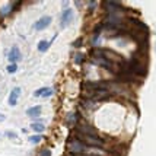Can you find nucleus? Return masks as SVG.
Instances as JSON below:
<instances>
[{
	"label": "nucleus",
	"mask_w": 156,
	"mask_h": 156,
	"mask_svg": "<svg viewBox=\"0 0 156 156\" xmlns=\"http://www.w3.org/2000/svg\"><path fill=\"white\" fill-rule=\"evenodd\" d=\"M82 143L86 146V144H89V146H94V147H102V144H104V142H102L99 137L96 136H85V134H82Z\"/></svg>",
	"instance_id": "1"
},
{
	"label": "nucleus",
	"mask_w": 156,
	"mask_h": 156,
	"mask_svg": "<svg viewBox=\"0 0 156 156\" xmlns=\"http://www.w3.org/2000/svg\"><path fill=\"white\" fill-rule=\"evenodd\" d=\"M69 147V152H72V153H76V155H80L85 152L86 149V146L80 142V140H72V142L67 144Z\"/></svg>",
	"instance_id": "2"
},
{
	"label": "nucleus",
	"mask_w": 156,
	"mask_h": 156,
	"mask_svg": "<svg viewBox=\"0 0 156 156\" xmlns=\"http://www.w3.org/2000/svg\"><path fill=\"white\" fill-rule=\"evenodd\" d=\"M92 61H94L95 64H98V66H101V67H105V69H108V70H114V69H112L114 67V63L107 60V58H104V57H94Z\"/></svg>",
	"instance_id": "3"
},
{
	"label": "nucleus",
	"mask_w": 156,
	"mask_h": 156,
	"mask_svg": "<svg viewBox=\"0 0 156 156\" xmlns=\"http://www.w3.org/2000/svg\"><path fill=\"white\" fill-rule=\"evenodd\" d=\"M73 19V12L70 9H66L61 15V28H66L70 23V20Z\"/></svg>",
	"instance_id": "4"
},
{
	"label": "nucleus",
	"mask_w": 156,
	"mask_h": 156,
	"mask_svg": "<svg viewBox=\"0 0 156 156\" xmlns=\"http://www.w3.org/2000/svg\"><path fill=\"white\" fill-rule=\"evenodd\" d=\"M50 22H51V18H50V16H44V18H41L38 22H35L34 28L37 31H42V29H45V28L50 25Z\"/></svg>",
	"instance_id": "5"
},
{
	"label": "nucleus",
	"mask_w": 156,
	"mask_h": 156,
	"mask_svg": "<svg viewBox=\"0 0 156 156\" xmlns=\"http://www.w3.org/2000/svg\"><path fill=\"white\" fill-rule=\"evenodd\" d=\"M20 58V54H19V50H18V47L15 45V47H12V50H10V53H9V61L12 63V64H15L16 61Z\"/></svg>",
	"instance_id": "6"
},
{
	"label": "nucleus",
	"mask_w": 156,
	"mask_h": 156,
	"mask_svg": "<svg viewBox=\"0 0 156 156\" xmlns=\"http://www.w3.org/2000/svg\"><path fill=\"white\" fill-rule=\"evenodd\" d=\"M20 95V88H15L12 92H10V95H9V104L13 107L16 105V102H18V98Z\"/></svg>",
	"instance_id": "7"
},
{
	"label": "nucleus",
	"mask_w": 156,
	"mask_h": 156,
	"mask_svg": "<svg viewBox=\"0 0 156 156\" xmlns=\"http://www.w3.org/2000/svg\"><path fill=\"white\" fill-rule=\"evenodd\" d=\"M104 6H105V9H107V13L112 15V13H115V9L120 6V3H115V2H105Z\"/></svg>",
	"instance_id": "8"
},
{
	"label": "nucleus",
	"mask_w": 156,
	"mask_h": 156,
	"mask_svg": "<svg viewBox=\"0 0 156 156\" xmlns=\"http://www.w3.org/2000/svg\"><path fill=\"white\" fill-rule=\"evenodd\" d=\"M35 96H51L53 95V89L51 88H41L34 94Z\"/></svg>",
	"instance_id": "9"
},
{
	"label": "nucleus",
	"mask_w": 156,
	"mask_h": 156,
	"mask_svg": "<svg viewBox=\"0 0 156 156\" xmlns=\"http://www.w3.org/2000/svg\"><path fill=\"white\" fill-rule=\"evenodd\" d=\"M27 115H29V117H38V115H41V107H40V105H37V107L29 108L27 111Z\"/></svg>",
	"instance_id": "10"
},
{
	"label": "nucleus",
	"mask_w": 156,
	"mask_h": 156,
	"mask_svg": "<svg viewBox=\"0 0 156 156\" xmlns=\"http://www.w3.org/2000/svg\"><path fill=\"white\" fill-rule=\"evenodd\" d=\"M48 47H50V42L48 41H41L40 44H38V50H40L41 53H44V51H47Z\"/></svg>",
	"instance_id": "11"
},
{
	"label": "nucleus",
	"mask_w": 156,
	"mask_h": 156,
	"mask_svg": "<svg viewBox=\"0 0 156 156\" xmlns=\"http://www.w3.org/2000/svg\"><path fill=\"white\" fill-rule=\"evenodd\" d=\"M31 127H32V130H34V131H37V133H42V131H44V129H45V127H44L41 122H34Z\"/></svg>",
	"instance_id": "12"
},
{
	"label": "nucleus",
	"mask_w": 156,
	"mask_h": 156,
	"mask_svg": "<svg viewBox=\"0 0 156 156\" xmlns=\"http://www.w3.org/2000/svg\"><path fill=\"white\" fill-rule=\"evenodd\" d=\"M41 140H42V137H41L40 134H37V136H31V137H29V142L32 143V144H37V143H40Z\"/></svg>",
	"instance_id": "13"
},
{
	"label": "nucleus",
	"mask_w": 156,
	"mask_h": 156,
	"mask_svg": "<svg viewBox=\"0 0 156 156\" xmlns=\"http://www.w3.org/2000/svg\"><path fill=\"white\" fill-rule=\"evenodd\" d=\"M83 107H85V108H88V109H90V108H95L96 105H95V102H94V101L86 99V101H85V104H83Z\"/></svg>",
	"instance_id": "14"
},
{
	"label": "nucleus",
	"mask_w": 156,
	"mask_h": 156,
	"mask_svg": "<svg viewBox=\"0 0 156 156\" xmlns=\"http://www.w3.org/2000/svg\"><path fill=\"white\" fill-rule=\"evenodd\" d=\"M82 61H83V54H82V53H76L75 54V63L76 64H80Z\"/></svg>",
	"instance_id": "15"
},
{
	"label": "nucleus",
	"mask_w": 156,
	"mask_h": 156,
	"mask_svg": "<svg viewBox=\"0 0 156 156\" xmlns=\"http://www.w3.org/2000/svg\"><path fill=\"white\" fill-rule=\"evenodd\" d=\"M76 121V114H70V115L67 117V122L70 124V126H73Z\"/></svg>",
	"instance_id": "16"
},
{
	"label": "nucleus",
	"mask_w": 156,
	"mask_h": 156,
	"mask_svg": "<svg viewBox=\"0 0 156 156\" xmlns=\"http://www.w3.org/2000/svg\"><path fill=\"white\" fill-rule=\"evenodd\" d=\"M16 64H9V66H7V72H9V73H15V72H16Z\"/></svg>",
	"instance_id": "17"
},
{
	"label": "nucleus",
	"mask_w": 156,
	"mask_h": 156,
	"mask_svg": "<svg viewBox=\"0 0 156 156\" xmlns=\"http://www.w3.org/2000/svg\"><path fill=\"white\" fill-rule=\"evenodd\" d=\"M41 156H51V152H50V149H42V152H41Z\"/></svg>",
	"instance_id": "18"
},
{
	"label": "nucleus",
	"mask_w": 156,
	"mask_h": 156,
	"mask_svg": "<svg viewBox=\"0 0 156 156\" xmlns=\"http://www.w3.org/2000/svg\"><path fill=\"white\" fill-rule=\"evenodd\" d=\"M82 45V38H77V40L73 42V47H80Z\"/></svg>",
	"instance_id": "19"
},
{
	"label": "nucleus",
	"mask_w": 156,
	"mask_h": 156,
	"mask_svg": "<svg viewBox=\"0 0 156 156\" xmlns=\"http://www.w3.org/2000/svg\"><path fill=\"white\" fill-rule=\"evenodd\" d=\"M6 136H7V137H12V139H15V137H16V133H15V131H6Z\"/></svg>",
	"instance_id": "20"
},
{
	"label": "nucleus",
	"mask_w": 156,
	"mask_h": 156,
	"mask_svg": "<svg viewBox=\"0 0 156 156\" xmlns=\"http://www.w3.org/2000/svg\"><path fill=\"white\" fill-rule=\"evenodd\" d=\"M0 121H5V115L3 114H0Z\"/></svg>",
	"instance_id": "21"
}]
</instances>
